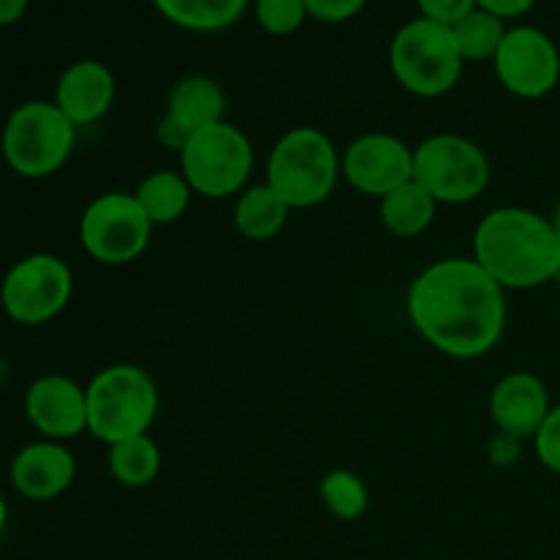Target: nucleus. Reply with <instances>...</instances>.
<instances>
[{
    "mask_svg": "<svg viewBox=\"0 0 560 560\" xmlns=\"http://www.w3.org/2000/svg\"><path fill=\"white\" fill-rule=\"evenodd\" d=\"M109 474L126 490H142L153 485L162 470V452L151 435H137L109 446Z\"/></svg>",
    "mask_w": 560,
    "mask_h": 560,
    "instance_id": "obj_22",
    "label": "nucleus"
},
{
    "mask_svg": "<svg viewBox=\"0 0 560 560\" xmlns=\"http://www.w3.org/2000/svg\"><path fill=\"white\" fill-rule=\"evenodd\" d=\"M74 293L71 268L49 252H36L9 268L0 284L3 312L20 326H42L69 306Z\"/></svg>",
    "mask_w": 560,
    "mask_h": 560,
    "instance_id": "obj_10",
    "label": "nucleus"
},
{
    "mask_svg": "<svg viewBox=\"0 0 560 560\" xmlns=\"http://www.w3.org/2000/svg\"><path fill=\"white\" fill-rule=\"evenodd\" d=\"M342 175V153L326 131L315 126L288 129L266 162V184L282 197L290 211L315 208L326 202L337 189Z\"/></svg>",
    "mask_w": 560,
    "mask_h": 560,
    "instance_id": "obj_3",
    "label": "nucleus"
},
{
    "mask_svg": "<svg viewBox=\"0 0 560 560\" xmlns=\"http://www.w3.org/2000/svg\"><path fill=\"white\" fill-rule=\"evenodd\" d=\"M180 156V173L191 191L206 200H224L241 195L255 170V148L244 129L230 120L195 131Z\"/></svg>",
    "mask_w": 560,
    "mask_h": 560,
    "instance_id": "obj_8",
    "label": "nucleus"
},
{
    "mask_svg": "<svg viewBox=\"0 0 560 560\" xmlns=\"http://www.w3.org/2000/svg\"><path fill=\"white\" fill-rule=\"evenodd\" d=\"M131 195L153 228H167L186 217L195 191L180 170H156L145 175Z\"/></svg>",
    "mask_w": 560,
    "mask_h": 560,
    "instance_id": "obj_18",
    "label": "nucleus"
},
{
    "mask_svg": "<svg viewBox=\"0 0 560 560\" xmlns=\"http://www.w3.org/2000/svg\"><path fill=\"white\" fill-rule=\"evenodd\" d=\"M536 0H476V5L485 11H490V14L501 16L503 22L506 20H514V16H523L528 14L530 9H534Z\"/></svg>",
    "mask_w": 560,
    "mask_h": 560,
    "instance_id": "obj_31",
    "label": "nucleus"
},
{
    "mask_svg": "<svg viewBox=\"0 0 560 560\" xmlns=\"http://www.w3.org/2000/svg\"><path fill=\"white\" fill-rule=\"evenodd\" d=\"M490 178V159L470 137L441 131L413 148V180L435 197L438 206H465L479 200Z\"/></svg>",
    "mask_w": 560,
    "mask_h": 560,
    "instance_id": "obj_7",
    "label": "nucleus"
},
{
    "mask_svg": "<svg viewBox=\"0 0 560 560\" xmlns=\"http://www.w3.org/2000/svg\"><path fill=\"white\" fill-rule=\"evenodd\" d=\"M534 452L547 470L560 476V405H552L550 416L534 438Z\"/></svg>",
    "mask_w": 560,
    "mask_h": 560,
    "instance_id": "obj_26",
    "label": "nucleus"
},
{
    "mask_svg": "<svg viewBox=\"0 0 560 560\" xmlns=\"http://www.w3.org/2000/svg\"><path fill=\"white\" fill-rule=\"evenodd\" d=\"M5 523H9V506H5V498L0 495V536H3Z\"/></svg>",
    "mask_w": 560,
    "mask_h": 560,
    "instance_id": "obj_33",
    "label": "nucleus"
},
{
    "mask_svg": "<svg viewBox=\"0 0 560 560\" xmlns=\"http://www.w3.org/2000/svg\"><path fill=\"white\" fill-rule=\"evenodd\" d=\"M11 487L27 501H55L77 479V459L58 441L27 443L16 452L9 468Z\"/></svg>",
    "mask_w": 560,
    "mask_h": 560,
    "instance_id": "obj_15",
    "label": "nucleus"
},
{
    "mask_svg": "<svg viewBox=\"0 0 560 560\" xmlns=\"http://www.w3.org/2000/svg\"><path fill=\"white\" fill-rule=\"evenodd\" d=\"M164 113L195 135V131L206 129V126L224 120V113H228V93L211 77L189 74L173 85Z\"/></svg>",
    "mask_w": 560,
    "mask_h": 560,
    "instance_id": "obj_17",
    "label": "nucleus"
},
{
    "mask_svg": "<svg viewBox=\"0 0 560 560\" xmlns=\"http://www.w3.org/2000/svg\"><path fill=\"white\" fill-rule=\"evenodd\" d=\"M115 77L102 60H77L60 74L55 98L60 113L80 129L102 120L115 102Z\"/></svg>",
    "mask_w": 560,
    "mask_h": 560,
    "instance_id": "obj_16",
    "label": "nucleus"
},
{
    "mask_svg": "<svg viewBox=\"0 0 560 560\" xmlns=\"http://www.w3.org/2000/svg\"><path fill=\"white\" fill-rule=\"evenodd\" d=\"M438 202L419 180H408L381 200V222L397 238H416L435 222Z\"/></svg>",
    "mask_w": 560,
    "mask_h": 560,
    "instance_id": "obj_20",
    "label": "nucleus"
},
{
    "mask_svg": "<svg viewBox=\"0 0 560 560\" xmlns=\"http://www.w3.org/2000/svg\"><path fill=\"white\" fill-rule=\"evenodd\" d=\"M474 260L503 290H536L556 282L560 241L550 217L520 206L485 213L474 233Z\"/></svg>",
    "mask_w": 560,
    "mask_h": 560,
    "instance_id": "obj_2",
    "label": "nucleus"
},
{
    "mask_svg": "<svg viewBox=\"0 0 560 560\" xmlns=\"http://www.w3.org/2000/svg\"><path fill=\"white\" fill-rule=\"evenodd\" d=\"M550 410V392L534 372H509L492 386L490 419L498 432L534 441Z\"/></svg>",
    "mask_w": 560,
    "mask_h": 560,
    "instance_id": "obj_14",
    "label": "nucleus"
},
{
    "mask_svg": "<svg viewBox=\"0 0 560 560\" xmlns=\"http://www.w3.org/2000/svg\"><path fill=\"white\" fill-rule=\"evenodd\" d=\"M77 142V126L55 102H25L9 115L0 135L5 164L20 178H49L69 162Z\"/></svg>",
    "mask_w": 560,
    "mask_h": 560,
    "instance_id": "obj_6",
    "label": "nucleus"
},
{
    "mask_svg": "<svg viewBox=\"0 0 560 560\" xmlns=\"http://www.w3.org/2000/svg\"><path fill=\"white\" fill-rule=\"evenodd\" d=\"M506 31L509 27L501 16L490 14V11L479 9V5L470 14H465L457 25H452L454 42H457V49L465 63H485V60L492 63Z\"/></svg>",
    "mask_w": 560,
    "mask_h": 560,
    "instance_id": "obj_23",
    "label": "nucleus"
},
{
    "mask_svg": "<svg viewBox=\"0 0 560 560\" xmlns=\"http://www.w3.org/2000/svg\"><path fill=\"white\" fill-rule=\"evenodd\" d=\"M342 178L361 195L383 200L413 180V148L388 131L355 137L342 153Z\"/></svg>",
    "mask_w": 560,
    "mask_h": 560,
    "instance_id": "obj_12",
    "label": "nucleus"
},
{
    "mask_svg": "<svg viewBox=\"0 0 560 560\" xmlns=\"http://www.w3.org/2000/svg\"><path fill=\"white\" fill-rule=\"evenodd\" d=\"M424 20L441 22V25H457L465 14L476 9V0H416Z\"/></svg>",
    "mask_w": 560,
    "mask_h": 560,
    "instance_id": "obj_28",
    "label": "nucleus"
},
{
    "mask_svg": "<svg viewBox=\"0 0 560 560\" xmlns=\"http://www.w3.org/2000/svg\"><path fill=\"white\" fill-rule=\"evenodd\" d=\"M523 443L525 441H520V438L498 432V435H492V441L487 443V457H490V463L495 465V468H512V465H517L520 457H523Z\"/></svg>",
    "mask_w": 560,
    "mask_h": 560,
    "instance_id": "obj_29",
    "label": "nucleus"
},
{
    "mask_svg": "<svg viewBox=\"0 0 560 560\" xmlns=\"http://www.w3.org/2000/svg\"><path fill=\"white\" fill-rule=\"evenodd\" d=\"M317 495L326 512L342 523H355L370 509V487L359 474L348 468H337L326 474L317 485Z\"/></svg>",
    "mask_w": 560,
    "mask_h": 560,
    "instance_id": "obj_24",
    "label": "nucleus"
},
{
    "mask_svg": "<svg viewBox=\"0 0 560 560\" xmlns=\"http://www.w3.org/2000/svg\"><path fill=\"white\" fill-rule=\"evenodd\" d=\"M156 140L162 142L167 151L180 153L186 148V142L191 140V131L184 129L178 120H173L167 113H164L162 120H159V126H156Z\"/></svg>",
    "mask_w": 560,
    "mask_h": 560,
    "instance_id": "obj_30",
    "label": "nucleus"
},
{
    "mask_svg": "<svg viewBox=\"0 0 560 560\" xmlns=\"http://www.w3.org/2000/svg\"><path fill=\"white\" fill-rule=\"evenodd\" d=\"M405 310L430 348L470 361L501 342L509 306L506 290L474 257H443L410 282Z\"/></svg>",
    "mask_w": 560,
    "mask_h": 560,
    "instance_id": "obj_1",
    "label": "nucleus"
},
{
    "mask_svg": "<svg viewBox=\"0 0 560 560\" xmlns=\"http://www.w3.org/2000/svg\"><path fill=\"white\" fill-rule=\"evenodd\" d=\"M364 5L366 0H306V11L312 20L328 22V25L353 20L355 14L364 11Z\"/></svg>",
    "mask_w": 560,
    "mask_h": 560,
    "instance_id": "obj_27",
    "label": "nucleus"
},
{
    "mask_svg": "<svg viewBox=\"0 0 560 560\" xmlns=\"http://www.w3.org/2000/svg\"><path fill=\"white\" fill-rule=\"evenodd\" d=\"M173 25L195 33H217L238 22L249 0H151Z\"/></svg>",
    "mask_w": 560,
    "mask_h": 560,
    "instance_id": "obj_21",
    "label": "nucleus"
},
{
    "mask_svg": "<svg viewBox=\"0 0 560 560\" xmlns=\"http://www.w3.org/2000/svg\"><path fill=\"white\" fill-rule=\"evenodd\" d=\"M556 282H560V266H558V273H556Z\"/></svg>",
    "mask_w": 560,
    "mask_h": 560,
    "instance_id": "obj_35",
    "label": "nucleus"
},
{
    "mask_svg": "<svg viewBox=\"0 0 560 560\" xmlns=\"http://www.w3.org/2000/svg\"><path fill=\"white\" fill-rule=\"evenodd\" d=\"M27 3L31 0H0V27L20 22L25 16Z\"/></svg>",
    "mask_w": 560,
    "mask_h": 560,
    "instance_id": "obj_32",
    "label": "nucleus"
},
{
    "mask_svg": "<svg viewBox=\"0 0 560 560\" xmlns=\"http://www.w3.org/2000/svg\"><path fill=\"white\" fill-rule=\"evenodd\" d=\"M388 63L405 91L419 98H438L457 88L465 60L452 27L416 16L394 33Z\"/></svg>",
    "mask_w": 560,
    "mask_h": 560,
    "instance_id": "obj_5",
    "label": "nucleus"
},
{
    "mask_svg": "<svg viewBox=\"0 0 560 560\" xmlns=\"http://www.w3.org/2000/svg\"><path fill=\"white\" fill-rule=\"evenodd\" d=\"M550 222H552V230H556V235H558V241H560V200L556 202V208H552Z\"/></svg>",
    "mask_w": 560,
    "mask_h": 560,
    "instance_id": "obj_34",
    "label": "nucleus"
},
{
    "mask_svg": "<svg viewBox=\"0 0 560 560\" xmlns=\"http://www.w3.org/2000/svg\"><path fill=\"white\" fill-rule=\"evenodd\" d=\"M498 82L517 98H541L560 82V52L550 36L534 25L509 27L492 58Z\"/></svg>",
    "mask_w": 560,
    "mask_h": 560,
    "instance_id": "obj_11",
    "label": "nucleus"
},
{
    "mask_svg": "<svg viewBox=\"0 0 560 560\" xmlns=\"http://www.w3.org/2000/svg\"><path fill=\"white\" fill-rule=\"evenodd\" d=\"M290 206L268 184L246 186L235 200L233 224L252 244H266L288 228Z\"/></svg>",
    "mask_w": 560,
    "mask_h": 560,
    "instance_id": "obj_19",
    "label": "nucleus"
},
{
    "mask_svg": "<svg viewBox=\"0 0 560 560\" xmlns=\"http://www.w3.org/2000/svg\"><path fill=\"white\" fill-rule=\"evenodd\" d=\"M25 416L44 441H74L88 432L85 388L66 375H42L27 386Z\"/></svg>",
    "mask_w": 560,
    "mask_h": 560,
    "instance_id": "obj_13",
    "label": "nucleus"
},
{
    "mask_svg": "<svg viewBox=\"0 0 560 560\" xmlns=\"http://www.w3.org/2000/svg\"><path fill=\"white\" fill-rule=\"evenodd\" d=\"M153 224L129 191H107L80 217V244L102 266H129L151 244Z\"/></svg>",
    "mask_w": 560,
    "mask_h": 560,
    "instance_id": "obj_9",
    "label": "nucleus"
},
{
    "mask_svg": "<svg viewBox=\"0 0 560 560\" xmlns=\"http://www.w3.org/2000/svg\"><path fill=\"white\" fill-rule=\"evenodd\" d=\"M88 432L96 441L113 443L148 435L159 413L156 381L137 364H113L85 386Z\"/></svg>",
    "mask_w": 560,
    "mask_h": 560,
    "instance_id": "obj_4",
    "label": "nucleus"
},
{
    "mask_svg": "<svg viewBox=\"0 0 560 560\" xmlns=\"http://www.w3.org/2000/svg\"><path fill=\"white\" fill-rule=\"evenodd\" d=\"M255 16L271 36H290L310 20V11L306 0H255Z\"/></svg>",
    "mask_w": 560,
    "mask_h": 560,
    "instance_id": "obj_25",
    "label": "nucleus"
}]
</instances>
